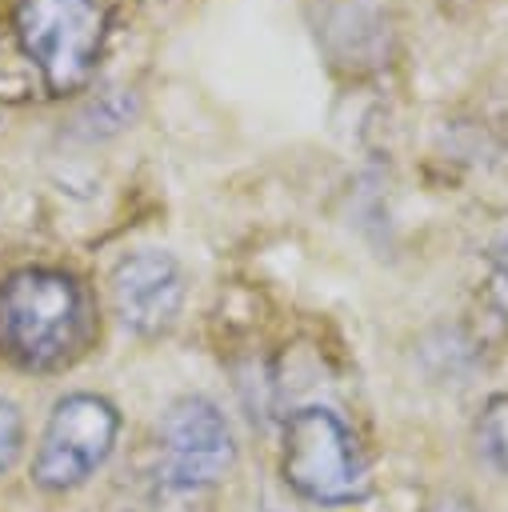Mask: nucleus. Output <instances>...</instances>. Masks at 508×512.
<instances>
[{
  "label": "nucleus",
  "instance_id": "obj_10",
  "mask_svg": "<svg viewBox=\"0 0 508 512\" xmlns=\"http://www.w3.org/2000/svg\"><path fill=\"white\" fill-rule=\"evenodd\" d=\"M424 512H476V504L464 500V496H456V492H448V496H436Z\"/></svg>",
  "mask_w": 508,
  "mask_h": 512
},
{
  "label": "nucleus",
  "instance_id": "obj_1",
  "mask_svg": "<svg viewBox=\"0 0 508 512\" xmlns=\"http://www.w3.org/2000/svg\"><path fill=\"white\" fill-rule=\"evenodd\" d=\"M92 340V304L64 268H20L0 284V352L20 368H64Z\"/></svg>",
  "mask_w": 508,
  "mask_h": 512
},
{
  "label": "nucleus",
  "instance_id": "obj_8",
  "mask_svg": "<svg viewBox=\"0 0 508 512\" xmlns=\"http://www.w3.org/2000/svg\"><path fill=\"white\" fill-rule=\"evenodd\" d=\"M20 440H24V420H20L16 404L0 396V472H4V468L16 460Z\"/></svg>",
  "mask_w": 508,
  "mask_h": 512
},
{
  "label": "nucleus",
  "instance_id": "obj_4",
  "mask_svg": "<svg viewBox=\"0 0 508 512\" xmlns=\"http://www.w3.org/2000/svg\"><path fill=\"white\" fill-rule=\"evenodd\" d=\"M116 432H120V416L104 396H92V392L64 396L44 424V436L32 460V480L44 492L80 488L112 456Z\"/></svg>",
  "mask_w": 508,
  "mask_h": 512
},
{
  "label": "nucleus",
  "instance_id": "obj_6",
  "mask_svg": "<svg viewBox=\"0 0 508 512\" xmlns=\"http://www.w3.org/2000/svg\"><path fill=\"white\" fill-rule=\"evenodd\" d=\"M112 300L124 328L140 336H160L184 304V272L176 256L160 248L124 256L112 272Z\"/></svg>",
  "mask_w": 508,
  "mask_h": 512
},
{
  "label": "nucleus",
  "instance_id": "obj_2",
  "mask_svg": "<svg viewBox=\"0 0 508 512\" xmlns=\"http://www.w3.org/2000/svg\"><path fill=\"white\" fill-rule=\"evenodd\" d=\"M16 40L52 92L80 88L108 36L104 0H16Z\"/></svg>",
  "mask_w": 508,
  "mask_h": 512
},
{
  "label": "nucleus",
  "instance_id": "obj_3",
  "mask_svg": "<svg viewBox=\"0 0 508 512\" xmlns=\"http://www.w3.org/2000/svg\"><path fill=\"white\" fill-rule=\"evenodd\" d=\"M284 480L316 504H356L372 476L356 436L332 408H300L284 424Z\"/></svg>",
  "mask_w": 508,
  "mask_h": 512
},
{
  "label": "nucleus",
  "instance_id": "obj_9",
  "mask_svg": "<svg viewBox=\"0 0 508 512\" xmlns=\"http://www.w3.org/2000/svg\"><path fill=\"white\" fill-rule=\"evenodd\" d=\"M488 264H492V280H488V296H492V304L508 316V232L492 244V256H488Z\"/></svg>",
  "mask_w": 508,
  "mask_h": 512
},
{
  "label": "nucleus",
  "instance_id": "obj_5",
  "mask_svg": "<svg viewBox=\"0 0 508 512\" xmlns=\"http://www.w3.org/2000/svg\"><path fill=\"white\" fill-rule=\"evenodd\" d=\"M236 460L232 428L224 412L204 396H184L160 424V476L168 488L196 492L216 484Z\"/></svg>",
  "mask_w": 508,
  "mask_h": 512
},
{
  "label": "nucleus",
  "instance_id": "obj_7",
  "mask_svg": "<svg viewBox=\"0 0 508 512\" xmlns=\"http://www.w3.org/2000/svg\"><path fill=\"white\" fill-rule=\"evenodd\" d=\"M476 444L484 452L488 464H496L500 472H508V392L488 400V408L480 412L476 424Z\"/></svg>",
  "mask_w": 508,
  "mask_h": 512
}]
</instances>
